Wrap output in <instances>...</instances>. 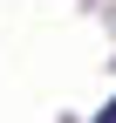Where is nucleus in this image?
<instances>
[{
    "mask_svg": "<svg viewBox=\"0 0 116 123\" xmlns=\"http://www.w3.org/2000/svg\"><path fill=\"white\" fill-rule=\"evenodd\" d=\"M96 123H116V103H103V110H96Z\"/></svg>",
    "mask_w": 116,
    "mask_h": 123,
    "instance_id": "1",
    "label": "nucleus"
}]
</instances>
